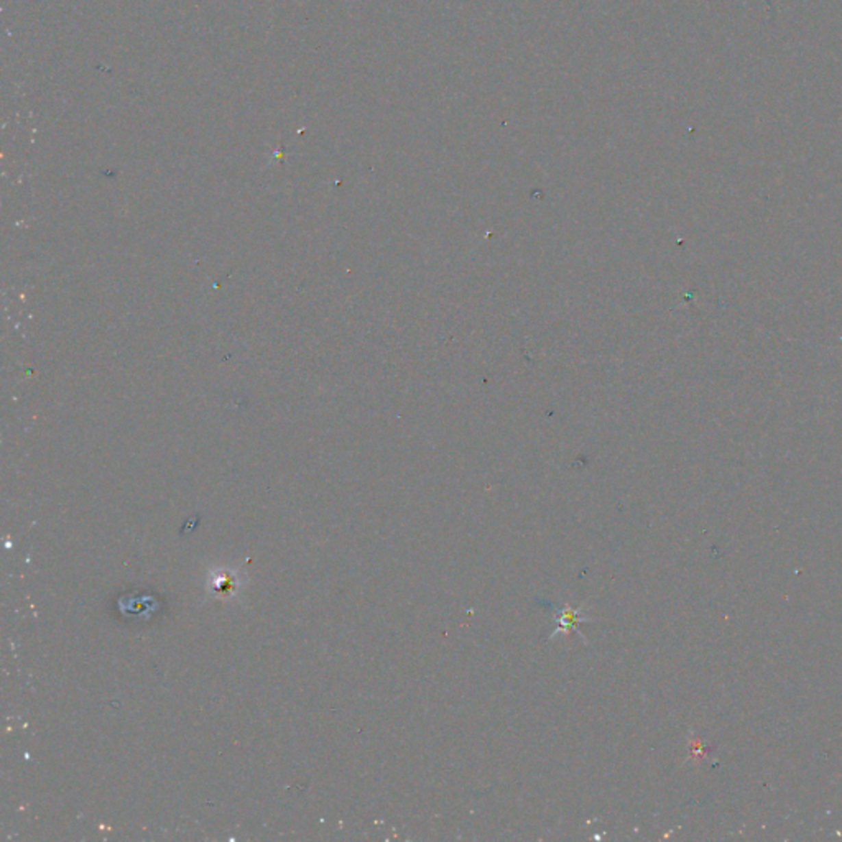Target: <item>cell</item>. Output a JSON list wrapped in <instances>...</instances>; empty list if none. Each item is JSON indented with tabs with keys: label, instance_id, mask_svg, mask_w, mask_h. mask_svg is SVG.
I'll use <instances>...</instances> for the list:
<instances>
[{
	"label": "cell",
	"instance_id": "6da1fadb",
	"mask_svg": "<svg viewBox=\"0 0 842 842\" xmlns=\"http://www.w3.org/2000/svg\"><path fill=\"white\" fill-rule=\"evenodd\" d=\"M552 609L556 612V623H558V627L554 628V634L571 630V628L578 630V623L582 622V620H586L581 609H573V607H568V609H560V607H556V606H552Z\"/></svg>",
	"mask_w": 842,
	"mask_h": 842
}]
</instances>
